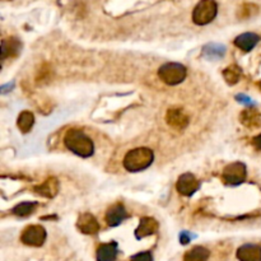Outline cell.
I'll return each mask as SVG.
<instances>
[{
    "label": "cell",
    "mask_w": 261,
    "mask_h": 261,
    "mask_svg": "<svg viewBox=\"0 0 261 261\" xmlns=\"http://www.w3.org/2000/svg\"><path fill=\"white\" fill-rule=\"evenodd\" d=\"M64 143L68 147L69 151H72L73 153L83 157V158H88L94 153V146L92 139L80 130H69L64 138Z\"/></svg>",
    "instance_id": "cell-1"
},
{
    "label": "cell",
    "mask_w": 261,
    "mask_h": 261,
    "mask_svg": "<svg viewBox=\"0 0 261 261\" xmlns=\"http://www.w3.org/2000/svg\"><path fill=\"white\" fill-rule=\"evenodd\" d=\"M154 154L149 148H135L127 152L124 158V167L129 172H139L153 163Z\"/></svg>",
    "instance_id": "cell-2"
},
{
    "label": "cell",
    "mask_w": 261,
    "mask_h": 261,
    "mask_svg": "<svg viewBox=\"0 0 261 261\" xmlns=\"http://www.w3.org/2000/svg\"><path fill=\"white\" fill-rule=\"evenodd\" d=\"M158 75L162 82L168 85H176L184 82L186 78V68L179 63L163 64L158 70Z\"/></svg>",
    "instance_id": "cell-3"
},
{
    "label": "cell",
    "mask_w": 261,
    "mask_h": 261,
    "mask_svg": "<svg viewBox=\"0 0 261 261\" xmlns=\"http://www.w3.org/2000/svg\"><path fill=\"white\" fill-rule=\"evenodd\" d=\"M218 7L217 3L212 2V0H204L200 2L198 6L194 8L193 12V21L194 23L199 26H204L214 21L217 17Z\"/></svg>",
    "instance_id": "cell-4"
},
{
    "label": "cell",
    "mask_w": 261,
    "mask_h": 261,
    "mask_svg": "<svg viewBox=\"0 0 261 261\" xmlns=\"http://www.w3.org/2000/svg\"><path fill=\"white\" fill-rule=\"evenodd\" d=\"M21 241L27 246L40 247L46 241V231L42 225H28L27 228L23 229L22 234H21Z\"/></svg>",
    "instance_id": "cell-5"
},
{
    "label": "cell",
    "mask_w": 261,
    "mask_h": 261,
    "mask_svg": "<svg viewBox=\"0 0 261 261\" xmlns=\"http://www.w3.org/2000/svg\"><path fill=\"white\" fill-rule=\"evenodd\" d=\"M246 180V166L241 162H234L228 165L223 170V181L224 184L241 185Z\"/></svg>",
    "instance_id": "cell-6"
},
{
    "label": "cell",
    "mask_w": 261,
    "mask_h": 261,
    "mask_svg": "<svg viewBox=\"0 0 261 261\" xmlns=\"http://www.w3.org/2000/svg\"><path fill=\"white\" fill-rule=\"evenodd\" d=\"M199 187H200V184L193 173H184L177 180L176 189L184 196H191L198 191Z\"/></svg>",
    "instance_id": "cell-7"
},
{
    "label": "cell",
    "mask_w": 261,
    "mask_h": 261,
    "mask_svg": "<svg viewBox=\"0 0 261 261\" xmlns=\"http://www.w3.org/2000/svg\"><path fill=\"white\" fill-rule=\"evenodd\" d=\"M166 121L175 130H184L189 125V116L181 108H170L166 115Z\"/></svg>",
    "instance_id": "cell-8"
},
{
    "label": "cell",
    "mask_w": 261,
    "mask_h": 261,
    "mask_svg": "<svg viewBox=\"0 0 261 261\" xmlns=\"http://www.w3.org/2000/svg\"><path fill=\"white\" fill-rule=\"evenodd\" d=\"M78 229H79L82 233L88 234H96L99 231V224L97 222V219L94 218V215H92L91 213H84V214H80L78 218Z\"/></svg>",
    "instance_id": "cell-9"
},
{
    "label": "cell",
    "mask_w": 261,
    "mask_h": 261,
    "mask_svg": "<svg viewBox=\"0 0 261 261\" xmlns=\"http://www.w3.org/2000/svg\"><path fill=\"white\" fill-rule=\"evenodd\" d=\"M239 261H261V247L253 243H246L237 250Z\"/></svg>",
    "instance_id": "cell-10"
},
{
    "label": "cell",
    "mask_w": 261,
    "mask_h": 261,
    "mask_svg": "<svg viewBox=\"0 0 261 261\" xmlns=\"http://www.w3.org/2000/svg\"><path fill=\"white\" fill-rule=\"evenodd\" d=\"M127 218V213L125 210V206L122 204H115V205L110 206L106 213V222L111 227H116L120 224L122 220Z\"/></svg>",
    "instance_id": "cell-11"
},
{
    "label": "cell",
    "mask_w": 261,
    "mask_h": 261,
    "mask_svg": "<svg viewBox=\"0 0 261 261\" xmlns=\"http://www.w3.org/2000/svg\"><path fill=\"white\" fill-rule=\"evenodd\" d=\"M258 41H260L258 35H256V33H252V32H246L239 35V36H237L233 42L238 49L242 50V51L248 52L251 51L256 45H257Z\"/></svg>",
    "instance_id": "cell-12"
},
{
    "label": "cell",
    "mask_w": 261,
    "mask_h": 261,
    "mask_svg": "<svg viewBox=\"0 0 261 261\" xmlns=\"http://www.w3.org/2000/svg\"><path fill=\"white\" fill-rule=\"evenodd\" d=\"M158 227H160V224H158V222L154 218L144 217L142 218L141 224H139V227L135 231V236L139 239L143 238V237L151 236V234H154L158 231Z\"/></svg>",
    "instance_id": "cell-13"
},
{
    "label": "cell",
    "mask_w": 261,
    "mask_h": 261,
    "mask_svg": "<svg viewBox=\"0 0 261 261\" xmlns=\"http://www.w3.org/2000/svg\"><path fill=\"white\" fill-rule=\"evenodd\" d=\"M35 191L44 198H54L59 191V181L55 177H50L41 185L35 187Z\"/></svg>",
    "instance_id": "cell-14"
},
{
    "label": "cell",
    "mask_w": 261,
    "mask_h": 261,
    "mask_svg": "<svg viewBox=\"0 0 261 261\" xmlns=\"http://www.w3.org/2000/svg\"><path fill=\"white\" fill-rule=\"evenodd\" d=\"M97 261H115L117 256V243L110 242V243H103L97 248Z\"/></svg>",
    "instance_id": "cell-15"
},
{
    "label": "cell",
    "mask_w": 261,
    "mask_h": 261,
    "mask_svg": "<svg viewBox=\"0 0 261 261\" xmlns=\"http://www.w3.org/2000/svg\"><path fill=\"white\" fill-rule=\"evenodd\" d=\"M21 42L18 41L17 39H9V40H4L2 42V60H6L8 56H13L17 55L18 52L21 51Z\"/></svg>",
    "instance_id": "cell-16"
},
{
    "label": "cell",
    "mask_w": 261,
    "mask_h": 261,
    "mask_svg": "<svg viewBox=\"0 0 261 261\" xmlns=\"http://www.w3.org/2000/svg\"><path fill=\"white\" fill-rule=\"evenodd\" d=\"M208 248L203 247V246H195L191 250L187 251L184 255V261H206L209 258Z\"/></svg>",
    "instance_id": "cell-17"
},
{
    "label": "cell",
    "mask_w": 261,
    "mask_h": 261,
    "mask_svg": "<svg viewBox=\"0 0 261 261\" xmlns=\"http://www.w3.org/2000/svg\"><path fill=\"white\" fill-rule=\"evenodd\" d=\"M225 54V47L220 44H208L204 46L203 55L209 60H215V59L223 58Z\"/></svg>",
    "instance_id": "cell-18"
},
{
    "label": "cell",
    "mask_w": 261,
    "mask_h": 261,
    "mask_svg": "<svg viewBox=\"0 0 261 261\" xmlns=\"http://www.w3.org/2000/svg\"><path fill=\"white\" fill-rule=\"evenodd\" d=\"M33 122H35V116L30 111H23L21 112V115L18 116V121H17V125H18V129L22 133H28L33 126Z\"/></svg>",
    "instance_id": "cell-19"
},
{
    "label": "cell",
    "mask_w": 261,
    "mask_h": 261,
    "mask_svg": "<svg viewBox=\"0 0 261 261\" xmlns=\"http://www.w3.org/2000/svg\"><path fill=\"white\" fill-rule=\"evenodd\" d=\"M242 124L248 127H256L261 125V115L256 111L246 110L241 113Z\"/></svg>",
    "instance_id": "cell-20"
},
{
    "label": "cell",
    "mask_w": 261,
    "mask_h": 261,
    "mask_svg": "<svg viewBox=\"0 0 261 261\" xmlns=\"http://www.w3.org/2000/svg\"><path fill=\"white\" fill-rule=\"evenodd\" d=\"M241 74H242V70L238 65H229L228 68L223 70V77H224L225 82L231 85L238 83L239 78H241Z\"/></svg>",
    "instance_id": "cell-21"
},
{
    "label": "cell",
    "mask_w": 261,
    "mask_h": 261,
    "mask_svg": "<svg viewBox=\"0 0 261 261\" xmlns=\"http://www.w3.org/2000/svg\"><path fill=\"white\" fill-rule=\"evenodd\" d=\"M37 204L36 203H21L18 205H16L13 208V214L17 215V217H28L30 214H32L36 209Z\"/></svg>",
    "instance_id": "cell-22"
},
{
    "label": "cell",
    "mask_w": 261,
    "mask_h": 261,
    "mask_svg": "<svg viewBox=\"0 0 261 261\" xmlns=\"http://www.w3.org/2000/svg\"><path fill=\"white\" fill-rule=\"evenodd\" d=\"M130 261H153V256L149 251H143V252H139L137 255L132 256Z\"/></svg>",
    "instance_id": "cell-23"
},
{
    "label": "cell",
    "mask_w": 261,
    "mask_h": 261,
    "mask_svg": "<svg viewBox=\"0 0 261 261\" xmlns=\"http://www.w3.org/2000/svg\"><path fill=\"white\" fill-rule=\"evenodd\" d=\"M194 237L195 236H193V234L189 233V232H181V234H180V242H181L182 245H186V243H189Z\"/></svg>",
    "instance_id": "cell-24"
},
{
    "label": "cell",
    "mask_w": 261,
    "mask_h": 261,
    "mask_svg": "<svg viewBox=\"0 0 261 261\" xmlns=\"http://www.w3.org/2000/svg\"><path fill=\"white\" fill-rule=\"evenodd\" d=\"M236 99L239 102V103H245V104H253V101L250 98V97L245 96V94H238L236 96Z\"/></svg>",
    "instance_id": "cell-25"
},
{
    "label": "cell",
    "mask_w": 261,
    "mask_h": 261,
    "mask_svg": "<svg viewBox=\"0 0 261 261\" xmlns=\"http://www.w3.org/2000/svg\"><path fill=\"white\" fill-rule=\"evenodd\" d=\"M252 143H253V146H255L256 149L261 151V134L257 135V137H256L255 139H253Z\"/></svg>",
    "instance_id": "cell-26"
},
{
    "label": "cell",
    "mask_w": 261,
    "mask_h": 261,
    "mask_svg": "<svg viewBox=\"0 0 261 261\" xmlns=\"http://www.w3.org/2000/svg\"><path fill=\"white\" fill-rule=\"evenodd\" d=\"M12 88H13V84L3 85V87H2V91H3V93H7V89H12Z\"/></svg>",
    "instance_id": "cell-27"
},
{
    "label": "cell",
    "mask_w": 261,
    "mask_h": 261,
    "mask_svg": "<svg viewBox=\"0 0 261 261\" xmlns=\"http://www.w3.org/2000/svg\"><path fill=\"white\" fill-rule=\"evenodd\" d=\"M260 87H261V83H260Z\"/></svg>",
    "instance_id": "cell-28"
}]
</instances>
